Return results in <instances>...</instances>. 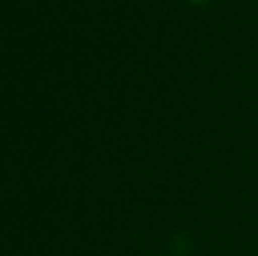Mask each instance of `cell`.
Segmentation results:
<instances>
[{
	"label": "cell",
	"mask_w": 258,
	"mask_h": 256,
	"mask_svg": "<svg viewBox=\"0 0 258 256\" xmlns=\"http://www.w3.org/2000/svg\"><path fill=\"white\" fill-rule=\"evenodd\" d=\"M197 3H202V0H197Z\"/></svg>",
	"instance_id": "1"
}]
</instances>
